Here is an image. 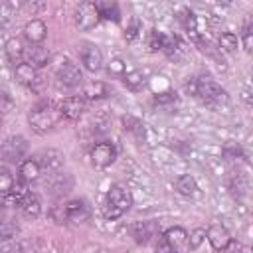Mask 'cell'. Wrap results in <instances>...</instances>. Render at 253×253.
Returning <instances> with one entry per match:
<instances>
[{"label":"cell","instance_id":"10","mask_svg":"<svg viewBox=\"0 0 253 253\" xmlns=\"http://www.w3.org/2000/svg\"><path fill=\"white\" fill-rule=\"evenodd\" d=\"M99 20H101V16H99V12L95 8V2H83V4L77 6V10H75V26L79 30H91V28H95L99 24Z\"/></svg>","mask_w":253,"mask_h":253},{"label":"cell","instance_id":"32","mask_svg":"<svg viewBox=\"0 0 253 253\" xmlns=\"http://www.w3.org/2000/svg\"><path fill=\"white\" fill-rule=\"evenodd\" d=\"M20 227L14 219H4L2 221V241H12L16 235H18Z\"/></svg>","mask_w":253,"mask_h":253},{"label":"cell","instance_id":"11","mask_svg":"<svg viewBox=\"0 0 253 253\" xmlns=\"http://www.w3.org/2000/svg\"><path fill=\"white\" fill-rule=\"evenodd\" d=\"M79 59H81L83 67L87 71H91V73H95V71H99L103 67V53L95 43L85 42L81 45V49H79Z\"/></svg>","mask_w":253,"mask_h":253},{"label":"cell","instance_id":"37","mask_svg":"<svg viewBox=\"0 0 253 253\" xmlns=\"http://www.w3.org/2000/svg\"><path fill=\"white\" fill-rule=\"evenodd\" d=\"M176 99H178V95H176L174 91H170V89H166V91H160V93H156V95H154V103H158V105L176 103Z\"/></svg>","mask_w":253,"mask_h":253},{"label":"cell","instance_id":"13","mask_svg":"<svg viewBox=\"0 0 253 253\" xmlns=\"http://www.w3.org/2000/svg\"><path fill=\"white\" fill-rule=\"evenodd\" d=\"M38 160V164L42 166L43 172L51 174V172H59L61 166H63V154L55 148H47V150H42L34 156Z\"/></svg>","mask_w":253,"mask_h":253},{"label":"cell","instance_id":"31","mask_svg":"<svg viewBox=\"0 0 253 253\" xmlns=\"http://www.w3.org/2000/svg\"><path fill=\"white\" fill-rule=\"evenodd\" d=\"M14 184H16V180L12 178L10 170H8V168H2V170H0V194H2V196L10 194L12 188H14Z\"/></svg>","mask_w":253,"mask_h":253},{"label":"cell","instance_id":"15","mask_svg":"<svg viewBox=\"0 0 253 253\" xmlns=\"http://www.w3.org/2000/svg\"><path fill=\"white\" fill-rule=\"evenodd\" d=\"M24 61L30 63L32 67H45L49 61H51V53L47 47H43L42 43L38 45H28L26 51H24Z\"/></svg>","mask_w":253,"mask_h":253},{"label":"cell","instance_id":"5","mask_svg":"<svg viewBox=\"0 0 253 253\" xmlns=\"http://www.w3.org/2000/svg\"><path fill=\"white\" fill-rule=\"evenodd\" d=\"M55 77H57V83L63 85V87H79L83 83V73L79 69L77 63H73L71 59L63 57L59 59V63L55 65Z\"/></svg>","mask_w":253,"mask_h":253},{"label":"cell","instance_id":"36","mask_svg":"<svg viewBox=\"0 0 253 253\" xmlns=\"http://www.w3.org/2000/svg\"><path fill=\"white\" fill-rule=\"evenodd\" d=\"M204 239H206V229L198 227V229H194V231L190 233V237H188V247H190V249H196V247L202 245Z\"/></svg>","mask_w":253,"mask_h":253},{"label":"cell","instance_id":"38","mask_svg":"<svg viewBox=\"0 0 253 253\" xmlns=\"http://www.w3.org/2000/svg\"><path fill=\"white\" fill-rule=\"evenodd\" d=\"M0 253H24V247L14 239V241H2V251Z\"/></svg>","mask_w":253,"mask_h":253},{"label":"cell","instance_id":"27","mask_svg":"<svg viewBox=\"0 0 253 253\" xmlns=\"http://www.w3.org/2000/svg\"><path fill=\"white\" fill-rule=\"evenodd\" d=\"M123 125H125V130L132 132L136 140H144V125L136 117H132V115L123 117Z\"/></svg>","mask_w":253,"mask_h":253},{"label":"cell","instance_id":"28","mask_svg":"<svg viewBox=\"0 0 253 253\" xmlns=\"http://www.w3.org/2000/svg\"><path fill=\"white\" fill-rule=\"evenodd\" d=\"M241 43L245 47V51H253V18L247 16L243 20V26H241Z\"/></svg>","mask_w":253,"mask_h":253},{"label":"cell","instance_id":"25","mask_svg":"<svg viewBox=\"0 0 253 253\" xmlns=\"http://www.w3.org/2000/svg\"><path fill=\"white\" fill-rule=\"evenodd\" d=\"M95 8H97L101 20L119 22V18H121V10H119V6H117L115 2H105V0H103V2H95Z\"/></svg>","mask_w":253,"mask_h":253},{"label":"cell","instance_id":"30","mask_svg":"<svg viewBox=\"0 0 253 253\" xmlns=\"http://www.w3.org/2000/svg\"><path fill=\"white\" fill-rule=\"evenodd\" d=\"M166 42H168V36L162 34V32H158V30H152L150 36H148V47L152 51H164Z\"/></svg>","mask_w":253,"mask_h":253},{"label":"cell","instance_id":"22","mask_svg":"<svg viewBox=\"0 0 253 253\" xmlns=\"http://www.w3.org/2000/svg\"><path fill=\"white\" fill-rule=\"evenodd\" d=\"M174 186H176L178 194H182V196H186V198H196V196H200L198 182H196V178L190 176V174H182V176H178L176 182H174Z\"/></svg>","mask_w":253,"mask_h":253},{"label":"cell","instance_id":"2","mask_svg":"<svg viewBox=\"0 0 253 253\" xmlns=\"http://www.w3.org/2000/svg\"><path fill=\"white\" fill-rule=\"evenodd\" d=\"M49 215L55 223H85L91 217V208L85 200H71L65 204H57L49 210Z\"/></svg>","mask_w":253,"mask_h":253},{"label":"cell","instance_id":"12","mask_svg":"<svg viewBox=\"0 0 253 253\" xmlns=\"http://www.w3.org/2000/svg\"><path fill=\"white\" fill-rule=\"evenodd\" d=\"M14 75H16V79L22 83V85H26V87H30L32 91H36V93H40L42 91V77H40V73H38V69L36 67H32L30 63H20V65H16L14 67Z\"/></svg>","mask_w":253,"mask_h":253},{"label":"cell","instance_id":"6","mask_svg":"<svg viewBox=\"0 0 253 253\" xmlns=\"http://www.w3.org/2000/svg\"><path fill=\"white\" fill-rule=\"evenodd\" d=\"M43 186L53 198H63L73 190V178H71V174L61 172V170L51 172V174H45Z\"/></svg>","mask_w":253,"mask_h":253},{"label":"cell","instance_id":"34","mask_svg":"<svg viewBox=\"0 0 253 253\" xmlns=\"http://www.w3.org/2000/svg\"><path fill=\"white\" fill-rule=\"evenodd\" d=\"M142 30V24H140V20L136 18V16H132L130 18V24L125 28V38L126 40H134L136 36H138V32Z\"/></svg>","mask_w":253,"mask_h":253},{"label":"cell","instance_id":"8","mask_svg":"<svg viewBox=\"0 0 253 253\" xmlns=\"http://www.w3.org/2000/svg\"><path fill=\"white\" fill-rule=\"evenodd\" d=\"M91 162H93V166L95 168H107V166H111L113 162H115V158H117V148H115V144L113 142H109V140H101V142H97L93 148H91Z\"/></svg>","mask_w":253,"mask_h":253},{"label":"cell","instance_id":"1","mask_svg":"<svg viewBox=\"0 0 253 253\" xmlns=\"http://www.w3.org/2000/svg\"><path fill=\"white\" fill-rule=\"evenodd\" d=\"M63 119V113H61V107L59 103L51 101V99H42L40 103H36L28 115V121H30V126L43 134L47 130H51L59 121Z\"/></svg>","mask_w":253,"mask_h":253},{"label":"cell","instance_id":"39","mask_svg":"<svg viewBox=\"0 0 253 253\" xmlns=\"http://www.w3.org/2000/svg\"><path fill=\"white\" fill-rule=\"evenodd\" d=\"M10 105H12L10 95H8L6 91H2V111H4V113H8V111H10Z\"/></svg>","mask_w":253,"mask_h":253},{"label":"cell","instance_id":"40","mask_svg":"<svg viewBox=\"0 0 253 253\" xmlns=\"http://www.w3.org/2000/svg\"><path fill=\"white\" fill-rule=\"evenodd\" d=\"M241 99L247 103V105H253V91H249V89H245L243 93H241Z\"/></svg>","mask_w":253,"mask_h":253},{"label":"cell","instance_id":"24","mask_svg":"<svg viewBox=\"0 0 253 253\" xmlns=\"http://www.w3.org/2000/svg\"><path fill=\"white\" fill-rule=\"evenodd\" d=\"M18 208L22 210L24 215H28V217H38L40 211H42V200H40V196H38L36 192H28V194L22 198V202H20Z\"/></svg>","mask_w":253,"mask_h":253},{"label":"cell","instance_id":"7","mask_svg":"<svg viewBox=\"0 0 253 253\" xmlns=\"http://www.w3.org/2000/svg\"><path fill=\"white\" fill-rule=\"evenodd\" d=\"M26 152H28V140L24 136H20V134L8 136L4 140V144H2V158H4V162L20 164V162H24L22 158L26 156Z\"/></svg>","mask_w":253,"mask_h":253},{"label":"cell","instance_id":"16","mask_svg":"<svg viewBox=\"0 0 253 253\" xmlns=\"http://www.w3.org/2000/svg\"><path fill=\"white\" fill-rule=\"evenodd\" d=\"M162 239H164V243L170 247L172 253H178V251H182L184 247H188V231H186L184 227H178V225L166 229V231L162 233Z\"/></svg>","mask_w":253,"mask_h":253},{"label":"cell","instance_id":"4","mask_svg":"<svg viewBox=\"0 0 253 253\" xmlns=\"http://www.w3.org/2000/svg\"><path fill=\"white\" fill-rule=\"evenodd\" d=\"M132 206V196L125 186H111L107 192V200H105V208H103V215L105 219H119L123 213H126Z\"/></svg>","mask_w":253,"mask_h":253},{"label":"cell","instance_id":"18","mask_svg":"<svg viewBox=\"0 0 253 253\" xmlns=\"http://www.w3.org/2000/svg\"><path fill=\"white\" fill-rule=\"evenodd\" d=\"M85 99L81 95H73V97H67L63 101H59V107H61V113H63V119H79L85 111Z\"/></svg>","mask_w":253,"mask_h":253},{"label":"cell","instance_id":"19","mask_svg":"<svg viewBox=\"0 0 253 253\" xmlns=\"http://www.w3.org/2000/svg\"><path fill=\"white\" fill-rule=\"evenodd\" d=\"M47 36V26L42 22V20H30L26 26H24V38L30 42V45H38L45 40Z\"/></svg>","mask_w":253,"mask_h":253},{"label":"cell","instance_id":"33","mask_svg":"<svg viewBox=\"0 0 253 253\" xmlns=\"http://www.w3.org/2000/svg\"><path fill=\"white\" fill-rule=\"evenodd\" d=\"M107 71H109V75H117V77H125L128 71H126V63L123 61V59H111L109 61V65H107Z\"/></svg>","mask_w":253,"mask_h":253},{"label":"cell","instance_id":"21","mask_svg":"<svg viewBox=\"0 0 253 253\" xmlns=\"http://www.w3.org/2000/svg\"><path fill=\"white\" fill-rule=\"evenodd\" d=\"M109 95H111V87L103 81H91L81 91V97L85 101H101V99H107Z\"/></svg>","mask_w":253,"mask_h":253},{"label":"cell","instance_id":"29","mask_svg":"<svg viewBox=\"0 0 253 253\" xmlns=\"http://www.w3.org/2000/svg\"><path fill=\"white\" fill-rule=\"evenodd\" d=\"M123 81H125V85H126V89H130V91H140L142 87H144V77H142V73L140 71H136V69H132V71H128L125 77H123Z\"/></svg>","mask_w":253,"mask_h":253},{"label":"cell","instance_id":"3","mask_svg":"<svg viewBox=\"0 0 253 253\" xmlns=\"http://www.w3.org/2000/svg\"><path fill=\"white\" fill-rule=\"evenodd\" d=\"M196 79H198V95L196 97H200L208 107L217 109V111L229 107V95L225 89H221V85L215 79H211L208 75H202Z\"/></svg>","mask_w":253,"mask_h":253},{"label":"cell","instance_id":"26","mask_svg":"<svg viewBox=\"0 0 253 253\" xmlns=\"http://www.w3.org/2000/svg\"><path fill=\"white\" fill-rule=\"evenodd\" d=\"M217 45H219V51H223V53H235L239 47V40L233 32H223L217 40Z\"/></svg>","mask_w":253,"mask_h":253},{"label":"cell","instance_id":"41","mask_svg":"<svg viewBox=\"0 0 253 253\" xmlns=\"http://www.w3.org/2000/svg\"><path fill=\"white\" fill-rule=\"evenodd\" d=\"M239 253H253V249H251V247H241Z\"/></svg>","mask_w":253,"mask_h":253},{"label":"cell","instance_id":"20","mask_svg":"<svg viewBox=\"0 0 253 253\" xmlns=\"http://www.w3.org/2000/svg\"><path fill=\"white\" fill-rule=\"evenodd\" d=\"M42 172H43V170H42V166L38 164L36 158H28V160H24V162L18 164V176H20V180L26 182V184L38 182L40 176H42Z\"/></svg>","mask_w":253,"mask_h":253},{"label":"cell","instance_id":"35","mask_svg":"<svg viewBox=\"0 0 253 253\" xmlns=\"http://www.w3.org/2000/svg\"><path fill=\"white\" fill-rule=\"evenodd\" d=\"M223 158L235 162V160L243 158V152H241V148H239L237 144H225V146H223Z\"/></svg>","mask_w":253,"mask_h":253},{"label":"cell","instance_id":"17","mask_svg":"<svg viewBox=\"0 0 253 253\" xmlns=\"http://www.w3.org/2000/svg\"><path fill=\"white\" fill-rule=\"evenodd\" d=\"M178 22L182 24L184 32L188 34V38L194 42V43H200L202 42V36L198 34V18L194 16V12L190 8H180L178 12Z\"/></svg>","mask_w":253,"mask_h":253},{"label":"cell","instance_id":"9","mask_svg":"<svg viewBox=\"0 0 253 253\" xmlns=\"http://www.w3.org/2000/svg\"><path fill=\"white\" fill-rule=\"evenodd\" d=\"M130 233L136 243H150L154 237H160V221L156 219H146V221H136L130 227Z\"/></svg>","mask_w":253,"mask_h":253},{"label":"cell","instance_id":"23","mask_svg":"<svg viewBox=\"0 0 253 253\" xmlns=\"http://www.w3.org/2000/svg\"><path fill=\"white\" fill-rule=\"evenodd\" d=\"M4 51H6L8 61H10L14 67L20 65V63H24V51H26V47H24V43H22L18 38H10V40L6 42V45H4Z\"/></svg>","mask_w":253,"mask_h":253},{"label":"cell","instance_id":"42","mask_svg":"<svg viewBox=\"0 0 253 253\" xmlns=\"http://www.w3.org/2000/svg\"><path fill=\"white\" fill-rule=\"evenodd\" d=\"M251 79H253V69H251Z\"/></svg>","mask_w":253,"mask_h":253},{"label":"cell","instance_id":"14","mask_svg":"<svg viewBox=\"0 0 253 253\" xmlns=\"http://www.w3.org/2000/svg\"><path fill=\"white\" fill-rule=\"evenodd\" d=\"M206 237H208L210 245H211L215 251H225V249L231 245V233H229L227 227H223L221 223L210 225L208 231H206Z\"/></svg>","mask_w":253,"mask_h":253}]
</instances>
